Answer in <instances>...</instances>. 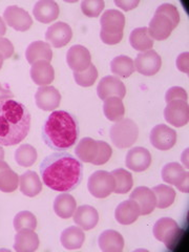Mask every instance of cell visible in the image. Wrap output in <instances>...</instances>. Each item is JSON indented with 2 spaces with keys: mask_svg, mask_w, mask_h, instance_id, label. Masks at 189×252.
<instances>
[{
  "mask_svg": "<svg viewBox=\"0 0 189 252\" xmlns=\"http://www.w3.org/2000/svg\"><path fill=\"white\" fill-rule=\"evenodd\" d=\"M43 183L53 190L69 192L81 183L82 163L65 152H57L44 158L40 165Z\"/></svg>",
  "mask_w": 189,
  "mask_h": 252,
  "instance_id": "1",
  "label": "cell"
},
{
  "mask_svg": "<svg viewBox=\"0 0 189 252\" xmlns=\"http://www.w3.org/2000/svg\"><path fill=\"white\" fill-rule=\"evenodd\" d=\"M32 116L28 107L13 99L0 101V145L13 146L27 138Z\"/></svg>",
  "mask_w": 189,
  "mask_h": 252,
  "instance_id": "2",
  "label": "cell"
},
{
  "mask_svg": "<svg viewBox=\"0 0 189 252\" xmlns=\"http://www.w3.org/2000/svg\"><path fill=\"white\" fill-rule=\"evenodd\" d=\"M41 132L47 146L54 151L63 152L76 143L80 129L75 116L65 110H55L47 117Z\"/></svg>",
  "mask_w": 189,
  "mask_h": 252,
  "instance_id": "3",
  "label": "cell"
},
{
  "mask_svg": "<svg viewBox=\"0 0 189 252\" xmlns=\"http://www.w3.org/2000/svg\"><path fill=\"white\" fill-rule=\"evenodd\" d=\"M100 38L107 45L121 42L125 27L124 15L118 10H107L101 16Z\"/></svg>",
  "mask_w": 189,
  "mask_h": 252,
  "instance_id": "4",
  "label": "cell"
},
{
  "mask_svg": "<svg viewBox=\"0 0 189 252\" xmlns=\"http://www.w3.org/2000/svg\"><path fill=\"white\" fill-rule=\"evenodd\" d=\"M110 140L118 148H127L135 144L139 137V127L135 121L122 119L116 122L109 130Z\"/></svg>",
  "mask_w": 189,
  "mask_h": 252,
  "instance_id": "5",
  "label": "cell"
},
{
  "mask_svg": "<svg viewBox=\"0 0 189 252\" xmlns=\"http://www.w3.org/2000/svg\"><path fill=\"white\" fill-rule=\"evenodd\" d=\"M155 238L164 243L169 249L172 245H177L180 242V238L182 235V230L177 224L175 220L170 218H162L158 220L154 226Z\"/></svg>",
  "mask_w": 189,
  "mask_h": 252,
  "instance_id": "6",
  "label": "cell"
},
{
  "mask_svg": "<svg viewBox=\"0 0 189 252\" xmlns=\"http://www.w3.org/2000/svg\"><path fill=\"white\" fill-rule=\"evenodd\" d=\"M89 191L98 199H104L114 191L115 179L113 175L105 170L94 171L89 178Z\"/></svg>",
  "mask_w": 189,
  "mask_h": 252,
  "instance_id": "7",
  "label": "cell"
},
{
  "mask_svg": "<svg viewBox=\"0 0 189 252\" xmlns=\"http://www.w3.org/2000/svg\"><path fill=\"white\" fill-rule=\"evenodd\" d=\"M162 179L169 185H175L180 191H189V175L188 172L177 162L165 165L162 169Z\"/></svg>",
  "mask_w": 189,
  "mask_h": 252,
  "instance_id": "8",
  "label": "cell"
},
{
  "mask_svg": "<svg viewBox=\"0 0 189 252\" xmlns=\"http://www.w3.org/2000/svg\"><path fill=\"white\" fill-rule=\"evenodd\" d=\"M164 117L169 124L176 127H183L189 121V106L187 101L173 100L164 109Z\"/></svg>",
  "mask_w": 189,
  "mask_h": 252,
  "instance_id": "9",
  "label": "cell"
},
{
  "mask_svg": "<svg viewBox=\"0 0 189 252\" xmlns=\"http://www.w3.org/2000/svg\"><path fill=\"white\" fill-rule=\"evenodd\" d=\"M6 25L18 32H26L33 26V19L30 14L17 5L7 6L3 13Z\"/></svg>",
  "mask_w": 189,
  "mask_h": 252,
  "instance_id": "10",
  "label": "cell"
},
{
  "mask_svg": "<svg viewBox=\"0 0 189 252\" xmlns=\"http://www.w3.org/2000/svg\"><path fill=\"white\" fill-rule=\"evenodd\" d=\"M135 69L143 76H154L159 72L162 65V59L156 51L149 50L140 53L135 60Z\"/></svg>",
  "mask_w": 189,
  "mask_h": 252,
  "instance_id": "11",
  "label": "cell"
},
{
  "mask_svg": "<svg viewBox=\"0 0 189 252\" xmlns=\"http://www.w3.org/2000/svg\"><path fill=\"white\" fill-rule=\"evenodd\" d=\"M151 142L154 147L160 151H168L177 143V132L165 124L155 126L151 131Z\"/></svg>",
  "mask_w": 189,
  "mask_h": 252,
  "instance_id": "12",
  "label": "cell"
},
{
  "mask_svg": "<svg viewBox=\"0 0 189 252\" xmlns=\"http://www.w3.org/2000/svg\"><path fill=\"white\" fill-rule=\"evenodd\" d=\"M98 97L104 101L110 97L123 99L126 94V88L124 83L116 76H106L102 78L97 88Z\"/></svg>",
  "mask_w": 189,
  "mask_h": 252,
  "instance_id": "13",
  "label": "cell"
},
{
  "mask_svg": "<svg viewBox=\"0 0 189 252\" xmlns=\"http://www.w3.org/2000/svg\"><path fill=\"white\" fill-rule=\"evenodd\" d=\"M66 62L74 73L83 72L92 64L91 53L83 45H74L67 51Z\"/></svg>",
  "mask_w": 189,
  "mask_h": 252,
  "instance_id": "14",
  "label": "cell"
},
{
  "mask_svg": "<svg viewBox=\"0 0 189 252\" xmlns=\"http://www.w3.org/2000/svg\"><path fill=\"white\" fill-rule=\"evenodd\" d=\"M37 106L44 112H52L57 109L61 102V94L54 86H40L35 94Z\"/></svg>",
  "mask_w": 189,
  "mask_h": 252,
  "instance_id": "15",
  "label": "cell"
},
{
  "mask_svg": "<svg viewBox=\"0 0 189 252\" xmlns=\"http://www.w3.org/2000/svg\"><path fill=\"white\" fill-rule=\"evenodd\" d=\"M73 37V31L65 22H56L47 29L45 40L54 47L65 46Z\"/></svg>",
  "mask_w": 189,
  "mask_h": 252,
  "instance_id": "16",
  "label": "cell"
},
{
  "mask_svg": "<svg viewBox=\"0 0 189 252\" xmlns=\"http://www.w3.org/2000/svg\"><path fill=\"white\" fill-rule=\"evenodd\" d=\"M126 167L132 171L141 172L149 168L152 164V155L144 147L131 148L126 155Z\"/></svg>",
  "mask_w": 189,
  "mask_h": 252,
  "instance_id": "17",
  "label": "cell"
},
{
  "mask_svg": "<svg viewBox=\"0 0 189 252\" xmlns=\"http://www.w3.org/2000/svg\"><path fill=\"white\" fill-rule=\"evenodd\" d=\"M129 199L138 203L142 216L152 214L156 208V195L152 189L146 186H139L135 188V190L130 193Z\"/></svg>",
  "mask_w": 189,
  "mask_h": 252,
  "instance_id": "18",
  "label": "cell"
},
{
  "mask_svg": "<svg viewBox=\"0 0 189 252\" xmlns=\"http://www.w3.org/2000/svg\"><path fill=\"white\" fill-rule=\"evenodd\" d=\"M59 5L54 0H39L33 9L34 17L41 23H51L55 21L59 16Z\"/></svg>",
  "mask_w": 189,
  "mask_h": 252,
  "instance_id": "19",
  "label": "cell"
},
{
  "mask_svg": "<svg viewBox=\"0 0 189 252\" xmlns=\"http://www.w3.org/2000/svg\"><path fill=\"white\" fill-rule=\"evenodd\" d=\"M140 216V206L136 201L130 199L120 203L115 211V218L117 222L122 225H130L135 223Z\"/></svg>",
  "mask_w": 189,
  "mask_h": 252,
  "instance_id": "20",
  "label": "cell"
},
{
  "mask_svg": "<svg viewBox=\"0 0 189 252\" xmlns=\"http://www.w3.org/2000/svg\"><path fill=\"white\" fill-rule=\"evenodd\" d=\"M147 29L151 37L159 41L167 39L171 35L172 31L175 30L170 20L167 17H165L164 15L160 14H155Z\"/></svg>",
  "mask_w": 189,
  "mask_h": 252,
  "instance_id": "21",
  "label": "cell"
},
{
  "mask_svg": "<svg viewBox=\"0 0 189 252\" xmlns=\"http://www.w3.org/2000/svg\"><path fill=\"white\" fill-rule=\"evenodd\" d=\"M31 78L35 84L39 86H47L55 79L54 67L49 61H37L32 65Z\"/></svg>",
  "mask_w": 189,
  "mask_h": 252,
  "instance_id": "22",
  "label": "cell"
},
{
  "mask_svg": "<svg viewBox=\"0 0 189 252\" xmlns=\"http://www.w3.org/2000/svg\"><path fill=\"white\" fill-rule=\"evenodd\" d=\"M74 222L83 230H91L97 226L99 222V214L90 205H82L78 207L74 214Z\"/></svg>",
  "mask_w": 189,
  "mask_h": 252,
  "instance_id": "23",
  "label": "cell"
},
{
  "mask_svg": "<svg viewBox=\"0 0 189 252\" xmlns=\"http://www.w3.org/2000/svg\"><path fill=\"white\" fill-rule=\"evenodd\" d=\"M39 247L38 234L30 228L18 231L15 236L14 249L17 252H34Z\"/></svg>",
  "mask_w": 189,
  "mask_h": 252,
  "instance_id": "24",
  "label": "cell"
},
{
  "mask_svg": "<svg viewBox=\"0 0 189 252\" xmlns=\"http://www.w3.org/2000/svg\"><path fill=\"white\" fill-rule=\"evenodd\" d=\"M20 191L30 198H34L42 190V183L40 178L35 171H26L19 178Z\"/></svg>",
  "mask_w": 189,
  "mask_h": 252,
  "instance_id": "25",
  "label": "cell"
},
{
  "mask_svg": "<svg viewBox=\"0 0 189 252\" xmlns=\"http://www.w3.org/2000/svg\"><path fill=\"white\" fill-rule=\"evenodd\" d=\"M26 58L30 64L33 65L37 61H51L53 58V51L51 45L43 41L32 42L26 51Z\"/></svg>",
  "mask_w": 189,
  "mask_h": 252,
  "instance_id": "26",
  "label": "cell"
},
{
  "mask_svg": "<svg viewBox=\"0 0 189 252\" xmlns=\"http://www.w3.org/2000/svg\"><path fill=\"white\" fill-rule=\"evenodd\" d=\"M99 247L103 252H121L124 248V239L116 230H105L99 236Z\"/></svg>",
  "mask_w": 189,
  "mask_h": 252,
  "instance_id": "27",
  "label": "cell"
},
{
  "mask_svg": "<svg viewBox=\"0 0 189 252\" xmlns=\"http://www.w3.org/2000/svg\"><path fill=\"white\" fill-rule=\"evenodd\" d=\"M77 209V202L69 193H61L54 201V211L61 219L72 218Z\"/></svg>",
  "mask_w": 189,
  "mask_h": 252,
  "instance_id": "28",
  "label": "cell"
},
{
  "mask_svg": "<svg viewBox=\"0 0 189 252\" xmlns=\"http://www.w3.org/2000/svg\"><path fill=\"white\" fill-rule=\"evenodd\" d=\"M62 246L68 250L81 248L85 241V234L80 227L69 226L61 233Z\"/></svg>",
  "mask_w": 189,
  "mask_h": 252,
  "instance_id": "29",
  "label": "cell"
},
{
  "mask_svg": "<svg viewBox=\"0 0 189 252\" xmlns=\"http://www.w3.org/2000/svg\"><path fill=\"white\" fill-rule=\"evenodd\" d=\"M19 186V177L5 161L0 160V191L13 192Z\"/></svg>",
  "mask_w": 189,
  "mask_h": 252,
  "instance_id": "30",
  "label": "cell"
},
{
  "mask_svg": "<svg viewBox=\"0 0 189 252\" xmlns=\"http://www.w3.org/2000/svg\"><path fill=\"white\" fill-rule=\"evenodd\" d=\"M129 42L132 49L141 53L152 50L154 46V39L149 35L146 27L133 30L129 36Z\"/></svg>",
  "mask_w": 189,
  "mask_h": 252,
  "instance_id": "31",
  "label": "cell"
},
{
  "mask_svg": "<svg viewBox=\"0 0 189 252\" xmlns=\"http://www.w3.org/2000/svg\"><path fill=\"white\" fill-rule=\"evenodd\" d=\"M75 153L79 161L92 163L98 153V142L92 138H83L77 144Z\"/></svg>",
  "mask_w": 189,
  "mask_h": 252,
  "instance_id": "32",
  "label": "cell"
},
{
  "mask_svg": "<svg viewBox=\"0 0 189 252\" xmlns=\"http://www.w3.org/2000/svg\"><path fill=\"white\" fill-rule=\"evenodd\" d=\"M110 69L118 78H128L135 72V63L130 57L121 55L110 62Z\"/></svg>",
  "mask_w": 189,
  "mask_h": 252,
  "instance_id": "33",
  "label": "cell"
},
{
  "mask_svg": "<svg viewBox=\"0 0 189 252\" xmlns=\"http://www.w3.org/2000/svg\"><path fill=\"white\" fill-rule=\"evenodd\" d=\"M153 192L156 195V207L160 209H165L173 204L176 199V190L171 186L160 184L155 186L153 189Z\"/></svg>",
  "mask_w": 189,
  "mask_h": 252,
  "instance_id": "34",
  "label": "cell"
},
{
  "mask_svg": "<svg viewBox=\"0 0 189 252\" xmlns=\"http://www.w3.org/2000/svg\"><path fill=\"white\" fill-rule=\"evenodd\" d=\"M103 112L109 121L118 122L122 120L125 115V107L121 99L110 97L104 100Z\"/></svg>",
  "mask_w": 189,
  "mask_h": 252,
  "instance_id": "35",
  "label": "cell"
},
{
  "mask_svg": "<svg viewBox=\"0 0 189 252\" xmlns=\"http://www.w3.org/2000/svg\"><path fill=\"white\" fill-rule=\"evenodd\" d=\"M115 179V193L124 194L127 193L133 185L132 176L129 171L123 168H118L110 172Z\"/></svg>",
  "mask_w": 189,
  "mask_h": 252,
  "instance_id": "36",
  "label": "cell"
},
{
  "mask_svg": "<svg viewBox=\"0 0 189 252\" xmlns=\"http://www.w3.org/2000/svg\"><path fill=\"white\" fill-rule=\"evenodd\" d=\"M37 151L30 144L20 145L15 152V161L22 167H31L37 161Z\"/></svg>",
  "mask_w": 189,
  "mask_h": 252,
  "instance_id": "37",
  "label": "cell"
},
{
  "mask_svg": "<svg viewBox=\"0 0 189 252\" xmlns=\"http://www.w3.org/2000/svg\"><path fill=\"white\" fill-rule=\"evenodd\" d=\"M37 227V219L31 211H20L14 218V228L16 231H19L25 228L35 230Z\"/></svg>",
  "mask_w": 189,
  "mask_h": 252,
  "instance_id": "38",
  "label": "cell"
},
{
  "mask_svg": "<svg viewBox=\"0 0 189 252\" xmlns=\"http://www.w3.org/2000/svg\"><path fill=\"white\" fill-rule=\"evenodd\" d=\"M98 78V70L93 63L83 72L74 73V79L76 83L82 88H90L94 82H96Z\"/></svg>",
  "mask_w": 189,
  "mask_h": 252,
  "instance_id": "39",
  "label": "cell"
},
{
  "mask_svg": "<svg viewBox=\"0 0 189 252\" xmlns=\"http://www.w3.org/2000/svg\"><path fill=\"white\" fill-rule=\"evenodd\" d=\"M104 6L105 2L103 0H83L81 2V11L88 17L94 18L101 14Z\"/></svg>",
  "mask_w": 189,
  "mask_h": 252,
  "instance_id": "40",
  "label": "cell"
},
{
  "mask_svg": "<svg viewBox=\"0 0 189 252\" xmlns=\"http://www.w3.org/2000/svg\"><path fill=\"white\" fill-rule=\"evenodd\" d=\"M156 14L164 15L165 17H167L170 22L172 23L173 29H176L180 23V13L175 5L170 3H163L159 7H158Z\"/></svg>",
  "mask_w": 189,
  "mask_h": 252,
  "instance_id": "41",
  "label": "cell"
},
{
  "mask_svg": "<svg viewBox=\"0 0 189 252\" xmlns=\"http://www.w3.org/2000/svg\"><path fill=\"white\" fill-rule=\"evenodd\" d=\"M98 142V153L92 164L94 165H103L107 163L113 155V148L105 141H97Z\"/></svg>",
  "mask_w": 189,
  "mask_h": 252,
  "instance_id": "42",
  "label": "cell"
},
{
  "mask_svg": "<svg viewBox=\"0 0 189 252\" xmlns=\"http://www.w3.org/2000/svg\"><path fill=\"white\" fill-rule=\"evenodd\" d=\"M187 99H188L187 92L184 89L180 88V86H173V88L169 89L166 92V94H165V100H166L167 103L173 100L187 101Z\"/></svg>",
  "mask_w": 189,
  "mask_h": 252,
  "instance_id": "43",
  "label": "cell"
},
{
  "mask_svg": "<svg viewBox=\"0 0 189 252\" xmlns=\"http://www.w3.org/2000/svg\"><path fill=\"white\" fill-rule=\"evenodd\" d=\"M0 55L3 59H10L14 55V45L6 38H0Z\"/></svg>",
  "mask_w": 189,
  "mask_h": 252,
  "instance_id": "44",
  "label": "cell"
},
{
  "mask_svg": "<svg viewBox=\"0 0 189 252\" xmlns=\"http://www.w3.org/2000/svg\"><path fill=\"white\" fill-rule=\"evenodd\" d=\"M176 63L179 70H181L182 73L188 74L189 73V53L185 52L179 55Z\"/></svg>",
  "mask_w": 189,
  "mask_h": 252,
  "instance_id": "45",
  "label": "cell"
},
{
  "mask_svg": "<svg viewBox=\"0 0 189 252\" xmlns=\"http://www.w3.org/2000/svg\"><path fill=\"white\" fill-rule=\"evenodd\" d=\"M139 0H115V4L124 11H130L139 5Z\"/></svg>",
  "mask_w": 189,
  "mask_h": 252,
  "instance_id": "46",
  "label": "cell"
},
{
  "mask_svg": "<svg viewBox=\"0 0 189 252\" xmlns=\"http://www.w3.org/2000/svg\"><path fill=\"white\" fill-rule=\"evenodd\" d=\"M13 97H14V94L10 90L4 89L1 85V83H0V101L12 99Z\"/></svg>",
  "mask_w": 189,
  "mask_h": 252,
  "instance_id": "47",
  "label": "cell"
},
{
  "mask_svg": "<svg viewBox=\"0 0 189 252\" xmlns=\"http://www.w3.org/2000/svg\"><path fill=\"white\" fill-rule=\"evenodd\" d=\"M6 32V27H5V23L2 20V18L0 17V38H1Z\"/></svg>",
  "mask_w": 189,
  "mask_h": 252,
  "instance_id": "48",
  "label": "cell"
},
{
  "mask_svg": "<svg viewBox=\"0 0 189 252\" xmlns=\"http://www.w3.org/2000/svg\"><path fill=\"white\" fill-rule=\"evenodd\" d=\"M4 159V151L3 148L0 145V160H3Z\"/></svg>",
  "mask_w": 189,
  "mask_h": 252,
  "instance_id": "49",
  "label": "cell"
},
{
  "mask_svg": "<svg viewBox=\"0 0 189 252\" xmlns=\"http://www.w3.org/2000/svg\"><path fill=\"white\" fill-rule=\"evenodd\" d=\"M3 58H2V56L1 55H0V69H1V67H2V65H3Z\"/></svg>",
  "mask_w": 189,
  "mask_h": 252,
  "instance_id": "50",
  "label": "cell"
}]
</instances>
